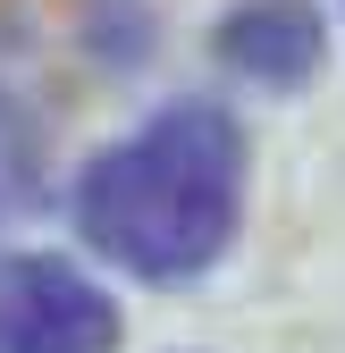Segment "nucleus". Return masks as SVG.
Returning <instances> with one entry per match:
<instances>
[{
	"label": "nucleus",
	"instance_id": "1",
	"mask_svg": "<svg viewBox=\"0 0 345 353\" xmlns=\"http://www.w3.org/2000/svg\"><path fill=\"white\" fill-rule=\"evenodd\" d=\"M244 210V126L219 101H168L76 176V228L144 286L202 278Z\"/></svg>",
	"mask_w": 345,
	"mask_h": 353
},
{
	"label": "nucleus",
	"instance_id": "2",
	"mask_svg": "<svg viewBox=\"0 0 345 353\" xmlns=\"http://www.w3.org/2000/svg\"><path fill=\"white\" fill-rule=\"evenodd\" d=\"M0 353H118V303L51 252L0 261Z\"/></svg>",
	"mask_w": 345,
	"mask_h": 353
},
{
	"label": "nucleus",
	"instance_id": "3",
	"mask_svg": "<svg viewBox=\"0 0 345 353\" xmlns=\"http://www.w3.org/2000/svg\"><path fill=\"white\" fill-rule=\"evenodd\" d=\"M219 59L253 84H270V93H286L320 68V9L312 0H244L219 17Z\"/></svg>",
	"mask_w": 345,
	"mask_h": 353
}]
</instances>
